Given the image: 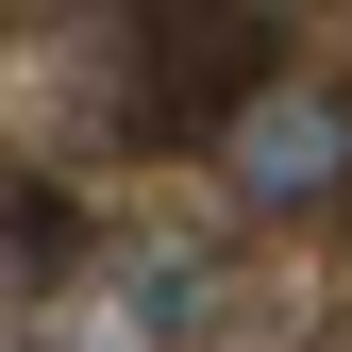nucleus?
<instances>
[{"instance_id": "f03ea898", "label": "nucleus", "mask_w": 352, "mask_h": 352, "mask_svg": "<svg viewBox=\"0 0 352 352\" xmlns=\"http://www.w3.org/2000/svg\"><path fill=\"white\" fill-rule=\"evenodd\" d=\"M218 185H235L252 218H319V201L352 185V101L302 84V67H269V84L235 101V135H218Z\"/></svg>"}, {"instance_id": "f257e3e1", "label": "nucleus", "mask_w": 352, "mask_h": 352, "mask_svg": "<svg viewBox=\"0 0 352 352\" xmlns=\"http://www.w3.org/2000/svg\"><path fill=\"white\" fill-rule=\"evenodd\" d=\"M269 84V34H252V0H151L135 17V67H118V118H135L151 151H218L235 135V101Z\"/></svg>"}]
</instances>
